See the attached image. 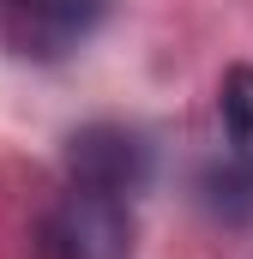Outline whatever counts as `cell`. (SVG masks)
Wrapping results in <instances>:
<instances>
[{
    "label": "cell",
    "instance_id": "obj_1",
    "mask_svg": "<svg viewBox=\"0 0 253 259\" xmlns=\"http://www.w3.org/2000/svg\"><path fill=\"white\" fill-rule=\"evenodd\" d=\"M43 247H49V259H126L133 253V211L115 193L72 187L43 217Z\"/></svg>",
    "mask_w": 253,
    "mask_h": 259
},
{
    "label": "cell",
    "instance_id": "obj_2",
    "mask_svg": "<svg viewBox=\"0 0 253 259\" xmlns=\"http://www.w3.org/2000/svg\"><path fill=\"white\" fill-rule=\"evenodd\" d=\"M66 175H72V187L133 199L145 181H151V145H145L133 127L91 121V127H78L72 139H66Z\"/></svg>",
    "mask_w": 253,
    "mask_h": 259
},
{
    "label": "cell",
    "instance_id": "obj_3",
    "mask_svg": "<svg viewBox=\"0 0 253 259\" xmlns=\"http://www.w3.org/2000/svg\"><path fill=\"white\" fill-rule=\"evenodd\" d=\"M103 12H109V0H12L6 36L30 61H61L103 24Z\"/></svg>",
    "mask_w": 253,
    "mask_h": 259
},
{
    "label": "cell",
    "instance_id": "obj_4",
    "mask_svg": "<svg viewBox=\"0 0 253 259\" xmlns=\"http://www.w3.org/2000/svg\"><path fill=\"white\" fill-rule=\"evenodd\" d=\"M205 205L211 211H223V217H253V163H217L211 175H205Z\"/></svg>",
    "mask_w": 253,
    "mask_h": 259
},
{
    "label": "cell",
    "instance_id": "obj_5",
    "mask_svg": "<svg viewBox=\"0 0 253 259\" xmlns=\"http://www.w3.org/2000/svg\"><path fill=\"white\" fill-rule=\"evenodd\" d=\"M217 109H223V127L247 145V139H253V66H229V72H223Z\"/></svg>",
    "mask_w": 253,
    "mask_h": 259
}]
</instances>
